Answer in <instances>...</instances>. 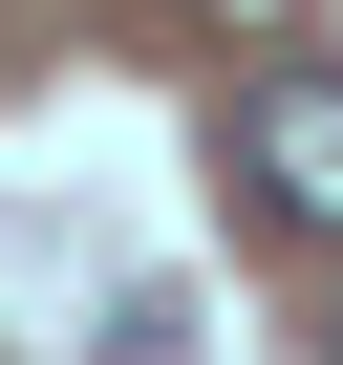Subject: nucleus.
Wrapping results in <instances>:
<instances>
[{"label": "nucleus", "mask_w": 343, "mask_h": 365, "mask_svg": "<svg viewBox=\"0 0 343 365\" xmlns=\"http://www.w3.org/2000/svg\"><path fill=\"white\" fill-rule=\"evenodd\" d=\"M236 194L343 258V65H258V86H236Z\"/></svg>", "instance_id": "f257e3e1"}, {"label": "nucleus", "mask_w": 343, "mask_h": 365, "mask_svg": "<svg viewBox=\"0 0 343 365\" xmlns=\"http://www.w3.org/2000/svg\"><path fill=\"white\" fill-rule=\"evenodd\" d=\"M194 22H279V0H194Z\"/></svg>", "instance_id": "f03ea898"}, {"label": "nucleus", "mask_w": 343, "mask_h": 365, "mask_svg": "<svg viewBox=\"0 0 343 365\" xmlns=\"http://www.w3.org/2000/svg\"><path fill=\"white\" fill-rule=\"evenodd\" d=\"M322 365H343V344H322Z\"/></svg>", "instance_id": "7ed1b4c3"}]
</instances>
